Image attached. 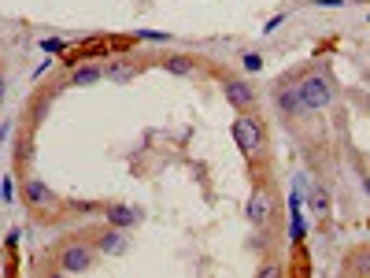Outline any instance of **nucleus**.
Returning <instances> with one entry per match:
<instances>
[{
  "label": "nucleus",
  "instance_id": "obj_1",
  "mask_svg": "<svg viewBox=\"0 0 370 278\" xmlns=\"http://www.w3.org/2000/svg\"><path fill=\"white\" fill-rule=\"evenodd\" d=\"M93 263H96V245H93L89 234H85V227L71 230L67 238H60V241H52L49 252H45V260H37V256H34V267H37V271H45V275L89 271Z\"/></svg>",
  "mask_w": 370,
  "mask_h": 278
},
{
  "label": "nucleus",
  "instance_id": "obj_2",
  "mask_svg": "<svg viewBox=\"0 0 370 278\" xmlns=\"http://www.w3.org/2000/svg\"><path fill=\"white\" fill-rule=\"evenodd\" d=\"M19 197H23L30 219L41 223V227H49V223H60V216H67V205H63V200L52 193V189H49L37 175L19 178Z\"/></svg>",
  "mask_w": 370,
  "mask_h": 278
},
{
  "label": "nucleus",
  "instance_id": "obj_3",
  "mask_svg": "<svg viewBox=\"0 0 370 278\" xmlns=\"http://www.w3.org/2000/svg\"><path fill=\"white\" fill-rule=\"evenodd\" d=\"M245 219L252 230L278 227V197L270 193V182H252V193H248V205H245Z\"/></svg>",
  "mask_w": 370,
  "mask_h": 278
},
{
  "label": "nucleus",
  "instance_id": "obj_4",
  "mask_svg": "<svg viewBox=\"0 0 370 278\" xmlns=\"http://www.w3.org/2000/svg\"><path fill=\"white\" fill-rule=\"evenodd\" d=\"M60 89H67V71H63L56 82H41L34 89V97H30L26 108H23V126H34L37 130V126L45 123V115H49V108H52V101H56Z\"/></svg>",
  "mask_w": 370,
  "mask_h": 278
},
{
  "label": "nucleus",
  "instance_id": "obj_5",
  "mask_svg": "<svg viewBox=\"0 0 370 278\" xmlns=\"http://www.w3.org/2000/svg\"><path fill=\"white\" fill-rule=\"evenodd\" d=\"M297 85H300V97H303V108H308V112H322V108H330V104H333V82H330V74H326V71L300 74Z\"/></svg>",
  "mask_w": 370,
  "mask_h": 278
},
{
  "label": "nucleus",
  "instance_id": "obj_6",
  "mask_svg": "<svg viewBox=\"0 0 370 278\" xmlns=\"http://www.w3.org/2000/svg\"><path fill=\"white\" fill-rule=\"evenodd\" d=\"M112 56V41L107 34H96V37H82V41H71V49L60 56V67L71 71L78 63H89V60H107Z\"/></svg>",
  "mask_w": 370,
  "mask_h": 278
},
{
  "label": "nucleus",
  "instance_id": "obj_7",
  "mask_svg": "<svg viewBox=\"0 0 370 278\" xmlns=\"http://www.w3.org/2000/svg\"><path fill=\"white\" fill-rule=\"evenodd\" d=\"M274 108H278L281 119H289V123H297V119H303V115H311L308 108H303V97H300L297 78H285V82L274 89Z\"/></svg>",
  "mask_w": 370,
  "mask_h": 278
},
{
  "label": "nucleus",
  "instance_id": "obj_8",
  "mask_svg": "<svg viewBox=\"0 0 370 278\" xmlns=\"http://www.w3.org/2000/svg\"><path fill=\"white\" fill-rule=\"evenodd\" d=\"M85 234H89L93 245L107 256H123L130 249V230L112 227V223H104V227H85Z\"/></svg>",
  "mask_w": 370,
  "mask_h": 278
},
{
  "label": "nucleus",
  "instance_id": "obj_9",
  "mask_svg": "<svg viewBox=\"0 0 370 278\" xmlns=\"http://www.w3.org/2000/svg\"><path fill=\"white\" fill-rule=\"evenodd\" d=\"M34 145H37V130H34V126H23V123H19V134H15V153H12L15 178H26V175H30V159H34Z\"/></svg>",
  "mask_w": 370,
  "mask_h": 278
},
{
  "label": "nucleus",
  "instance_id": "obj_10",
  "mask_svg": "<svg viewBox=\"0 0 370 278\" xmlns=\"http://www.w3.org/2000/svg\"><path fill=\"white\" fill-rule=\"evenodd\" d=\"M222 97L234 104V112H256V89H252V82L237 78V74H226V78H222Z\"/></svg>",
  "mask_w": 370,
  "mask_h": 278
},
{
  "label": "nucleus",
  "instance_id": "obj_11",
  "mask_svg": "<svg viewBox=\"0 0 370 278\" xmlns=\"http://www.w3.org/2000/svg\"><path fill=\"white\" fill-rule=\"evenodd\" d=\"M308 205H311V216L319 219V227H322V230H330V219H333L330 186H322V182H311V186H308Z\"/></svg>",
  "mask_w": 370,
  "mask_h": 278
},
{
  "label": "nucleus",
  "instance_id": "obj_12",
  "mask_svg": "<svg viewBox=\"0 0 370 278\" xmlns=\"http://www.w3.org/2000/svg\"><path fill=\"white\" fill-rule=\"evenodd\" d=\"M96 82H104V63L100 60L78 63V67H71V74H67V89H85V85H96Z\"/></svg>",
  "mask_w": 370,
  "mask_h": 278
},
{
  "label": "nucleus",
  "instance_id": "obj_13",
  "mask_svg": "<svg viewBox=\"0 0 370 278\" xmlns=\"http://www.w3.org/2000/svg\"><path fill=\"white\" fill-rule=\"evenodd\" d=\"M104 219L112 223V227H123V230H134L141 223V211L130 208V205H104Z\"/></svg>",
  "mask_w": 370,
  "mask_h": 278
},
{
  "label": "nucleus",
  "instance_id": "obj_14",
  "mask_svg": "<svg viewBox=\"0 0 370 278\" xmlns=\"http://www.w3.org/2000/svg\"><path fill=\"white\" fill-rule=\"evenodd\" d=\"M289 252H292V260H289L285 271H289L292 278H308V275L315 271V267H311V252H308V245L297 241V245H289Z\"/></svg>",
  "mask_w": 370,
  "mask_h": 278
},
{
  "label": "nucleus",
  "instance_id": "obj_15",
  "mask_svg": "<svg viewBox=\"0 0 370 278\" xmlns=\"http://www.w3.org/2000/svg\"><path fill=\"white\" fill-rule=\"evenodd\" d=\"M0 271H4L8 278H15L23 267H19V230H8L4 238V263H0Z\"/></svg>",
  "mask_w": 370,
  "mask_h": 278
},
{
  "label": "nucleus",
  "instance_id": "obj_16",
  "mask_svg": "<svg viewBox=\"0 0 370 278\" xmlns=\"http://www.w3.org/2000/svg\"><path fill=\"white\" fill-rule=\"evenodd\" d=\"M141 74V63H134V60H115L112 67H104V78H112L115 85H126V82H134Z\"/></svg>",
  "mask_w": 370,
  "mask_h": 278
},
{
  "label": "nucleus",
  "instance_id": "obj_17",
  "mask_svg": "<svg viewBox=\"0 0 370 278\" xmlns=\"http://www.w3.org/2000/svg\"><path fill=\"white\" fill-rule=\"evenodd\" d=\"M344 275H370V245H359V249H352L344 256L341 263Z\"/></svg>",
  "mask_w": 370,
  "mask_h": 278
},
{
  "label": "nucleus",
  "instance_id": "obj_18",
  "mask_svg": "<svg viewBox=\"0 0 370 278\" xmlns=\"http://www.w3.org/2000/svg\"><path fill=\"white\" fill-rule=\"evenodd\" d=\"M159 63H163L170 74H178V78H182V74H193V67H197V60L185 56V52H170V56H163Z\"/></svg>",
  "mask_w": 370,
  "mask_h": 278
},
{
  "label": "nucleus",
  "instance_id": "obj_19",
  "mask_svg": "<svg viewBox=\"0 0 370 278\" xmlns=\"http://www.w3.org/2000/svg\"><path fill=\"white\" fill-rule=\"evenodd\" d=\"M67 205V216H104L100 200H63Z\"/></svg>",
  "mask_w": 370,
  "mask_h": 278
},
{
  "label": "nucleus",
  "instance_id": "obj_20",
  "mask_svg": "<svg viewBox=\"0 0 370 278\" xmlns=\"http://www.w3.org/2000/svg\"><path fill=\"white\" fill-rule=\"evenodd\" d=\"M308 238V223H303V211L300 208H289V245H297Z\"/></svg>",
  "mask_w": 370,
  "mask_h": 278
},
{
  "label": "nucleus",
  "instance_id": "obj_21",
  "mask_svg": "<svg viewBox=\"0 0 370 278\" xmlns=\"http://www.w3.org/2000/svg\"><path fill=\"white\" fill-rule=\"evenodd\" d=\"M107 41H112V56H130V52L137 49V34H107Z\"/></svg>",
  "mask_w": 370,
  "mask_h": 278
},
{
  "label": "nucleus",
  "instance_id": "obj_22",
  "mask_svg": "<svg viewBox=\"0 0 370 278\" xmlns=\"http://www.w3.org/2000/svg\"><path fill=\"white\" fill-rule=\"evenodd\" d=\"M41 49L49 52V56H63V52L71 49V41H63V37H45V41H37Z\"/></svg>",
  "mask_w": 370,
  "mask_h": 278
},
{
  "label": "nucleus",
  "instance_id": "obj_23",
  "mask_svg": "<svg viewBox=\"0 0 370 278\" xmlns=\"http://www.w3.org/2000/svg\"><path fill=\"white\" fill-rule=\"evenodd\" d=\"M15 193H19L15 178H12V175H4V178H0V200H4V205H12V200H15Z\"/></svg>",
  "mask_w": 370,
  "mask_h": 278
},
{
  "label": "nucleus",
  "instance_id": "obj_24",
  "mask_svg": "<svg viewBox=\"0 0 370 278\" xmlns=\"http://www.w3.org/2000/svg\"><path fill=\"white\" fill-rule=\"evenodd\" d=\"M308 186H311V178L303 175V171H297V175H292V189H297V193H303V197H308Z\"/></svg>",
  "mask_w": 370,
  "mask_h": 278
},
{
  "label": "nucleus",
  "instance_id": "obj_25",
  "mask_svg": "<svg viewBox=\"0 0 370 278\" xmlns=\"http://www.w3.org/2000/svg\"><path fill=\"white\" fill-rule=\"evenodd\" d=\"M137 41H170V34H163V30H137Z\"/></svg>",
  "mask_w": 370,
  "mask_h": 278
},
{
  "label": "nucleus",
  "instance_id": "obj_26",
  "mask_svg": "<svg viewBox=\"0 0 370 278\" xmlns=\"http://www.w3.org/2000/svg\"><path fill=\"white\" fill-rule=\"evenodd\" d=\"M263 67V56L259 52H245V71H259Z\"/></svg>",
  "mask_w": 370,
  "mask_h": 278
},
{
  "label": "nucleus",
  "instance_id": "obj_27",
  "mask_svg": "<svg viewBox=\"0 0 370 278\" xmlns=\"http://www.w3.org/2000/svg\"><path fill=\"white\" fill-rule=\"evenodd\" d=\"M285 19H289L285 12H281V15H274V19H267V23H263V34H274V30H278L281 23H285Z\"/></svg>",
  "mask_w": 370,
  "mask_h": 278
},
{
  "label": "nucleus",
  "instance_id": "obj_28",
  "mask_svg": "<svg viewBox=\"0 0 370 278\" xmlns=\"http://www.w3.org/2000/svg\"><path fill=\"white\" fill-rule=\"evenodd\" d=\"M278 271H281L278 263H259V271H256V275H259V278H270V275H278Z\"/></svg>",
  "mask_w": 370,
  "mask_h": 278
},
{
  "label": "nucleus",
  "instance_id": "obj_29",
  "mask_svg": "<svg viewBox=\"0 0 370 278\" xmlns=\"http://www.w3.org/2000/svg\"><path fill=\"white\" fill-rule=\"evenodd\" d=\"M359 178H363V193L370 197V171H359Z\"/></svg>",
  "mask_w": 370,
  "mask_h": 278
},
{
  "label": "nucleus",
  "instance_id": "obj_30",
  "mask_svg": "<svg viewBox=\"0 0 370 278\" xmlns=\"http://www.w3.org/2000/svg\"><path fill=\"white\" fill-rule=\"evenodd\" d=\"M4 93H8V89H4V74H0V104H4Z\"/></svg>",
  "mask_w": 370,
  "mask_h": 278
}]
</instances>
